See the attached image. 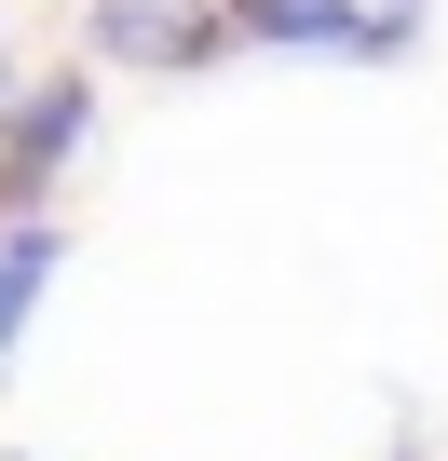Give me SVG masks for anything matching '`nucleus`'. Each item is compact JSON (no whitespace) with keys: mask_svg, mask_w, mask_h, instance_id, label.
<instances>
[{"mask_svg":"<svg viewBox=\"0 0 448 461\" xmlns=\"http://www.w3.org/2000/svg\"><path fill=\"white\" fill-rule=\"evenodd\" d=\"M0 461H28V447H0Z\"/></svg>","mask_w":448,"mask_h":461,"instance_id":"nucleus-6","label":"nucleus"},{"mask_svg":"<svg viewBox=\"0 0 448 461\" xmlns=\"http://www.w3.org/2000/svg\"><path fill=\"white\" fill-rule=\"evenodd\" d=\"M232 41H299V55L326 41V55H367V68L407 55V28H380L367 0H232Z\"/></svg>","mask_w":448,"mask_h":461,"instance_id":"nucleus-3","label":"nucleus"},{"mask_svg":"<svg viewBox=\"0 0 448 461\" xmlns=\"http://www.w3.org/2000/svg\"><path fill=\"white\" fill-rule=\"evenodd\" d=\"M55 258H69V230H55V217H14V230H0V353L28 339V312H41Z\"/></svg>","mask_w":448,"mask_h":461,"instance_id":"nucleus-4","label":"nucleus"},{"mask_svg":"<svg viewBox=\"0 0 448 461\" xmlns=\"http://www.w3.org/2000/svg\"><path fill=\"white\" fill-rule=\"evenodd\" d=\"M82 122H96V82H82V68L0 109V203H14V217H41V203H55V176H69Z\"/></svg>","mask_w":448,"mask_h":461,"instance_id":"nucleus-2","label":"nucleus"},{"mask_svg":"<svg viewBox=\"0 0 448 461\" xmlns=\"http://www.w3.org/2000/svg\"><path fill=\"white\" fill-rule=\"evenodd\" d=\"M82 55H96V68L190 82V68L232 55V0H82Z\"/></svg>","mask_w":448,"mask_h":461,"instance_id":"nucleus-1","label":"nucleus"},{"mask_svg":"<svg viewBox=\"0 0 448 461\" xmlns=\"http://www.w3.org/2000/svg\"><path fill=\"white\" fill-rule=\"evenodd\" d=\"M0 95H14V55H0Z\"/></svg>","mask_w":448,"mask_h":461,"instance_id":"nucleus-5","label":"nucleus"},{"mask_svg":"<svg viewBox=\"0 0 448 461\" xmlns=\"http://www.w3.org/2000/svg\"><path fill=\"white\" fill-rule=\"evenodd\" d=\"M0 109H14V95H0Z\"/></svg>","mask_w":448,"mask_h":461,"instance_id":"nucleus-7","label":"nucleus"}]
</instances>
